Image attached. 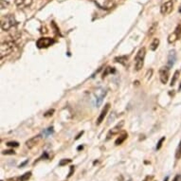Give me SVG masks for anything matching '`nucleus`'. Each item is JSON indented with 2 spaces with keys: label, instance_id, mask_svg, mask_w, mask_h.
<instances>
[{
  "label": "nucleus",
  "instance_id": "f257e3e1",
  "mask_svg": "<svg viewBox=\"0 0 181 181\" xmlns=\"http://www.w3.org/2000/svg\"><path fill=\"white\" fill-rule=\"evenodd\" d=\"M16 43L13 40H6L1 43V47H0V56L1 58H4L5 56L10 55L14 51L16 48Z\"/></svg>",
  "mask_w": 181,
  "mask_h": 181
},
{
  "label": "nucleus",
  "instance_id": "f03ea898",
  "mask_svg": "<svg viewBox=\"0 0 181 181\" xmlns=\"http://www.w3.org/2000/svg\"><path fill=\"white\" fill-rule=\"evenodd\" d=\"M17 25V22L15 20V17L12 14L5 15L1 19V29L4 31H9L11 29L15 28Z\"/></svg>",
  "mask_w": 181,
  "mask_h": 181
},
{
  "label": "nucleus",
  "instance_id": "7ed1b4c3",
  "mask_svg": "<svg viewBox=\"0 0 181 181\" xmlns=\"http://www.w3.org/2000/svg\"><path fill=\"white\" fill-rule=\"evenodd\" d=\"M145 54H146V49L145 47H141L139 49V51L136 55L135 58V68L137 71H139L144 64V58H145Z\"/></svg>",
  "mask_w": 181,
  "mask_h": 181
},
{
  "label": "nucleus",
  "instance_id": "20e7f679",
  "mask_svg": "<svg viewBox=\"0 0 181 181\" xmlns=\"http://www.w3.org/2000/svg\"><path fill=\"white\" fill-rule=\"evenodd\" d=\"M55 43V41L52 38H49V37H42L39 38L36 42V46L38 48H46L51 46V45H53Z\"/></svg>",
  "mask_w": 181,
  "mask_h": 181
},
{
  "label": "nucleus",
  "instance_id": "39448f33",
  "mask_svg": "<svg viewBox=\"0 0 181 181\" xmlns=\"http://www.w3.org/2000/svg\"><path fill=\"white\" fill-rule=\"evenodd\" d=\"M170 68L168 67H163L159 69V79L162 84H167L170 77Z\"/></svg>",
  "mask_w": 181,
  "mask_h": 181
},
{
  "label": "nucleus",
  "instance_id": "423d86ee",
  "mask_svg": "<svg viewBox=\"0 0 181 181\" xmlns=\"http://www.w3.org/2000/svg\"><path fill=\"white\" fill-rule=\"evenodd\" d=\"M174 9V3H173V0H168L167 2L163 3L161 5V8H160V12L163 14V15H168L172 12Z\"/></svg>",
  "mask_w": 181,
  "mask_h": 181
},
{
  "label": "nucleus",
  "instance_id": "0eeeda50",
  "mask_svg": "<svg viewBox=\"0 0 181 181\" xmlns=\"http://www.w3.org/2000/svg\"><path fill=\"white\" fill-rule=\"evenodd\" d=\"M181 37V25H178L176 27V29H174V33L170 34L169 37H168V42L170 44H173L174 43L176 40H178L179 38Z\"/></svg>",
  "mask_w": 181,
  "mask_h": 181
},
{
  "label": "nucleus",
  "instance_id": "6e6552de",
  "mask_svg": "<svg viewBox=\"0 0 181 181\" xmlns=\"http://www.w3.org/2000/svg\"><path fill=\"white\" fill-rule=\"evenodd\" d=\"M123 125H124V121H120L116 126L113 127V128L109 131V132H108V134H107V139H109L110 138H112V137L115 136V135L119 134V133L121 132V128L123 127Z\"/></svg>",
  "mask_w": 181,
  "mask_h": 181
},
{
  "label": "nucleus",
  "instance_id": "1a4fd4ad",
  "mask_svg": "<svg viewBox=\"0 0 181 181\" xmlns=\"http://www.w3.org/2000/svg\"><path fill=\"white\" fill-rule=\"evenodd\" d=\"M106 92L104 89L103 88H99L98 90H96V93H95V97H96V105L97 107L98 106H100L103 103V100H104V98L105 96Z\"/></svg>",
  "mask_w": 181,
  "mask_h": 181
},
{
  "label": "nucleus",
  "instance_id": "9d476101",
  "mask_svg": "<svg viewBox=\"0 0 181 181\" xmlns=\"http://www.w3.org/2000/svg\"><path fill=\"white\" fill-rule=\"evenodd\" d=\"M109 109H110V104H106L104 105V107L103 108V110H102V112L100 114V116H99V118L97 120V125H100L104 121V118L106 117V115H107Z\"/></svg>",
  "mask_w": 181,
  "mask_h": 181
},
{
  "label": "nucleus",
  "instance_id": "9b49d317",
  "mask_svg": "<svg viewBox=\"0 0 181 181\" xmlns=\"http://www.w3.org/2000/svg\"><path fill=\"white\" fill-rule=\"evenodd\" d=\"M40 139H41V136H36V137L31 138L26 141V146L28 148H29V149H31V148H33L34 146H36L39 143Z\"/></svg>",
  "mask_w": 181,
  "mask_h": 181
},
{
  "label": "nucleus",
  "instance_id": "f8f14e48",
  "mask_svg": "<svg viewBox=\"0 0 181 181\" xmlns=\"http://www.w3.org/2000/svg\"><path fill=\"white\" fill-rule=\"evenodd\" d=\"M32 3V0H15V5L19 9L29 8Z\"/></svg>",
  "mask_w": 181,
  "mask_h": 181
},
{
  "label": "nucleus",
  "instance_id": "ddd939ff",
  "mask_svg": "<svg viewBox=\"0 0 181 181\" xmlns=\"http://www.w3.org/2000/svg\"><path fill=\"white\" fill-rule=\"evenodd\" d=\"M176 61V54L174 51H171L168 56V68H172Z\"/></svg>",
  "mask_w": 181,
  "mask_h": 181
},
{
  "label": "nucleus",
  "instance_id": "4468645a",
  "mask_svg": "<svg viewBox=\"0 0 181 181\" xmlns=\"http://www.w3.org/2000/svg\"><path fill=\"white\" fill-rule=\"evenodd\" d=\"M157 26H158V23H157V22H154V23L150 26L149 29H148V33H147V35L149 36V37L153 36V35L156 33L157 29Z\"/></svg>",
  "mask_w": 181,
  "mask_h": 181
},
{
  "label": "nucleus",
  "instance_id": "2eb2a0df",
  "mask_svg": "<svg viewBox=\"0 0 181 181\" xmlns=\"http://www.w3.org/2000/svg\"><path fill=\"white\" fill-rule=\"evenodd\" d=\"M115 61L123 64V65H126L127 63H128V57L127 56H120V57H116L115 58Z\"/></svg>",
  "mask_w": 181,
  "mask_h": 181
},
{
  "label": "nucleus",
  "instance_id": "dca6fc26",
  "mask_svg": "<svg viewBox=\"0 0 181 181\" xmlns=\"http://www.w3.org/2000/svg\"><path fill=\"white\" fill-rule=\"evenodd\" d=\"M127 137H128L127 133H123L122 135H121V136L116 139V141H115V144H116V145H121V144L127 139Z\"/></svg>",
  "mask_w": 181,
  "mask_h": 181
},
{
  "label": "nucleus",
  "instance_id": "f3484780",
  "mask_svg": "<svg viewBox=\"0 0 181 181\" xmlns=\"http://www.w3.org/2000/svg\"><path fill=\"white\" fill-rule=\"evenodd\" d=\"M158 45H159V39L158 38H155L153 40V42L151 43V45H150V49L152 51H157V48L158 47Z\"/></svg>",
  "mask_w": 181,
  "mask_h": 181
},
{
  "label": "nucleus",
  "instance_id": "a211bd4d",
  "mask_svg": "<svg viewBox=\"0 0 181 181\" xmlns=\"http://www.w3.org/2000/svg\"><path fill=\"white\" fill-rule=\"evenodd\" d=\"M179 74H180L179 70H176V71L174 72V76H173V79H172V81H171V86H173L175 85L176 81H177V79H178V77H179Z\"/></svg>",
  "mask_w": 181,
  "mask_h": 181
},
{
  "label": "nucleus",
  "instance_id": "6ab92c4d",
  "mask_svg": "<svg viewBox=\"0 0 181 181\" xmlns=\"http://www.w3.org/2000/svg\"><path fill=\"white\" fill-rule=\"evenodd\" d=\"M30 176H31V172H27L26 174H24L19 178V180H20V181H27V180L29 179Z\"/></svg>",
  "mask_w": 181,
  "mask_h": 181
},
{
  "label": "nucleus",
  "instance_id": "aec40b11",
  "mask_svg": "<svg viewBox=\"0 0 181 181\" xmlns=\"http://www.w3.org/2000/svg\"><path fill=\"white\" fill-rule=\"evenodd\" d=\"M52 133H53V127H49V128H47L46 130H45L44 136H45V137H48L49 135H51Z\"/></svg>",
  "mask_w": 181,
  "mask_h": 181
},
{
  "label": "nucleus",
  "instance_id": "412c9836",
  "mask_svg": "<svg viewBox=\"0 0 181 181\" xmlns=\"http://www.w3.org/2000/svg\"><path fill=\"white\" fill-rule=\"evenodd\" d=\"M181 157V141L178 145V148H177V150H176V153H175V158L176 159H179Z\"/></svg>",
  "mask_w": 181,
  "mask_h": 181
},
{
  "label": "nucleus",
  "instance_id": "4be33fe9",
  "mask_svg": "<svg viewBox=\"0 0 181 181\" xmlns=\"http://www.w3.org/2000/svg\"><path fill=\"white\" fill-rule=\"evenodd\" d=\"M70 162H71V159H62L59 162V165L60 166H64V165H67V164H68Z\"/></svg>",
  "mask_w": 181,
  "mask_h": 181
},
{
  "label": "nucleus",
  "instance_id": "5701e85b",
  "mask_svg": "<svg viewBox=\"0 0 181 181\" xmlns=\"http://www.w3.org/2000/svg\"><path fill=\"white\" fill-rule=\"evenodd\" d=\"M166 139H165V137H163V138H161L160 139H159V141L157 142V150H159L160 148H161V146H162V143H163V141L165 140Z\"/></svg>",
  "mask_w": 181,
  "mask_h": 181
},
{
  "label": "nucleus",
  "instance_id": "b1692460",
  "mask_svg": "<svg viewBox=\"0 0 181 181\" xmlns=\"http://www.w3.org/2000/svg\"><path fill=\"white\" fill-rule=\"evenodd\" d=\"M7 145L9 147H18L19 146V143L17 141H9L7 143Z\"/></svg>",
  "mask_w": 181,
  "mask_h": 181
},
{
  "label": "nucleus",
  "instance_id": "393cba45",
  "mask_svg": "<svg viewBox=\"0 0 181 181\" xmlns=\"http://www.w3.org/2000/svg\"><path fill=\"white\" fill-rule=\"evenodd\" d=\"M2 154L3 155H14L15 152L13 150H5V151L2 152Z\"/></svg>",
  "mask_w": 181,
  "mask_h": 181
},
{
  "label": "nucleus",
  "instance_id": "a878e982",
  "mask_svg": "<svg viewBox=\"0 0 181 181\" xmlns=\"http://www.w3.org/2000/svg\"><path fill=\"white\" fill-rule=\"evenodd\" d=\"M53 113H54V109H51V110L47 111L46 113H45V115H44V116H45V117H49V116H52V115H53Z\"/></svg>",
  "mask_w": 181,
  "mask_h": 181
},
{
  "label": "nucleus",
  "instance_id": "bb28decb",
  "mask_svg": "<svg viewBox=\"0 0 181 181\" xmlns=\"http://www.w3.org/2000/svg\"><path fill=\"white\" fill-rule=\"evenodd\" d=\"M114 71H115V70L112 69L111 68H107L106 70H105V72H104V77H105L108 73H112V72H114Z\"/></svg>",
  "mask_w": 181,
  "mask_h": 181
},
{
  "label": "nucleus",
  "instance_id": "cd10ccee",
  "mask_svg": "<svg viewBox=\"0 0 181 181\" xmlns=\"http://www.w3.org/2000/svg\"><path fill=\"white\" fill-rule=\"evenodd\" d=\"M73 172H74V166H70V171H69V174H68V177H70L71 175H72V174H73Z\"/></svg>",
  "mask_w": 181,
  "mask_h": 181
},
{
  "label": "nucleus",
  "instance_id": "c85d7f7f",
  "mask_svg": "<svg viewBox=\"0 0 181 181\" xmlns=\"http://www.w3.org/2000/svg\"><path fill=\"white\" fill-rule=\"evenodd\" d=\"M83 134H84V131H82V132H80V133H79V135L76 137V139H79L81 138V136L83 135Z\"/></svg>",
  "mask_w": 181,
  "mask_h": 181
},
{
  "label": "nucleus",
  "instance_id": "c756f323",
  "mask_svg": "<svg viewBox=\"0 0 181 181\" xmlns=\"http://www.w3.org/2000/svg\"><path fill=\"white\" fill-rule=\"evenodd\" d=\"M27 163H28V160H26L25 162H23L22 164H20V165H19V168H21V167H23L24 165H26V164H27Z\"/></svg>",
  "mask_w": 181,
  "mask_h": 181
},
{
  "label": "nucleus",
  "instance_id": "7c9ffc66",
  "mask_svg": "<svg viewBox=\"0 0 181 181\" xmlns=\"http://www.w3.org/2000/svg\"><path fill=\"white\" fill-rule=\"evenodd\" d=\"M77 149H78V151H80V150H83V149H84V146H82V145H81V146H79V147L77 148Z\"/></svg>",
  "mask_w": 181,
  "mask_h": 181
},
{
  "label": "nucleus",
  "instance_id": "2f4dec72",
  "mask_svg": "<svg viewBox=\"0 0 181 181\" xmlns=\"http://www.w3.org/2000/svg\"><path fill=\"white\" fill-rule=\"evenodd\" d=\"M178 178H179V175H176V176H175V178L174 179V181H177V179H178Z\"/></svg>",
  "mask_w": 181,
  "mask_h": 181
},
{
  "label": "nucleus",
  "instance_id": "473e14b6",
  "mask_svg": "<svg viewBox=\"0 0 181 181\" xmlns=\"http://www.w3.org/2000/svg\"><path fill=\"white\" fill-rule=\"evenodd\" d=\"M168 179H169V177H168V176H167V177H166V178H165V179H164V181H168Z\"/></svg>",
  "mask_w": 181,
  "mask_h": 181
},
{
  "label": "nucleus",
  "instance_id": "72a5a7b5",
  "mask_svg": "<svg viewBox=\"0 0 181 181\" xmlns=\"http://www.w3.org/2000/svg\"><path fill=\"white\" fill-rule=\"evenodd\" d=\"M178 90H179V91L181 90V84H180V86H179V87H178Z\"/></svg>",
  "mask_w": 181,
  "mask_h": 181
},
{
  "label": "nucleus",
  "instance_id": "f704fd0d",
  "mask_svg": "<svg viewBox=\"0 0 181 181\" xmlns=\"http://www.w3.org/2000/svg\"><path fill=\"white\" fill-rule=\"evenodd\" d=\"M179 12H181V8L179 9Z\"/></svg>",
  "mask_w": 181,
  "mask_h": 181
}]
</instances>
